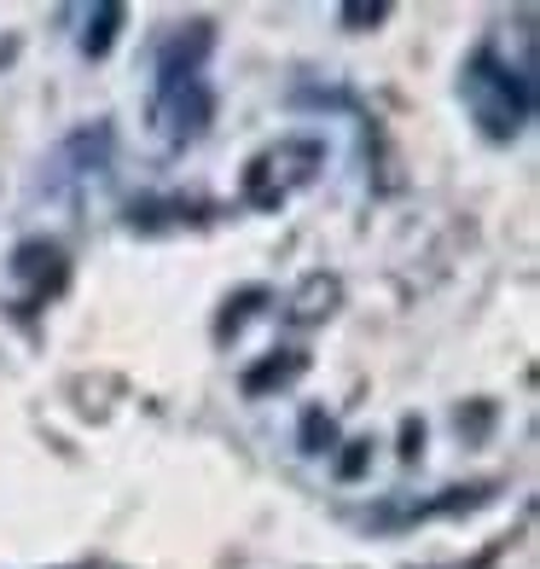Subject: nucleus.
<instances>
[{"mask_svg":"<svg viewBox=\"0 0 540 569\" xmlns=\"http://www.w3.org/2000/svg\"><path fill=\"white\" fill-rule=\"evenodd\" d=\"M343 18H349V23H378V18H383V7H349Z\"/></svg>","mask_w":540,"mask_h":569,"instance_id":"nucleus-10","label":"nucleus"},{"mask_svg":"<svg viewBox=\"0 0 540 569\" xmlns=\"http://www.w3.org/2000/svg\"><path fill=\"white\" fill-rule=\"evenodd\" d=\"M12 273L30 279V302H41L47 291H59V284H64V250L59 244H18Z\"/></svg>","mask_w":540,"mask_h":569,"instance_id":"nucleus-4","label":"nucleus"},{"mask_svg":"<svg viewBox=\"0 0 540 569\" xmlns=\"http://www.w3.org/2000/svg\"><path fill=\"white\" fill-rule=\"evenodd\" d=\"M158 122L169 140H198L203 122H210V93H203L198 76H180V82L158 88Z\"/></svg>","mask_w":540,"mask_h":569,"instance_id":"nucleus-3","label":"nucleus"},{"mask_svg":"<svg viewBox=\"0 0 540 569\" xmlns=\"http://www.w3.org/2000/svg\"><path fill=\"white\" fill-rule=\"evenodd\" d=\"M297 372H302V355H291V360H268L262 372H250V378H244V390H250V396H262L268 383H286V378H297Z\"/></svg>","mask_w":540,"mask_h":569,"instance_id":"nucleus-8","label":"nucleus"},{"mask_svg":"<svg viewBox=\"0 0 540 569\" xmlns=\"http://www.w3.org/2000/svg\"><path fill=\"white\" fill-rule=\"evenodd\" d=\"M320 163H326V146L320 140H279L273 151H262V158L250 163L244 198L256 203V210H273V203H286L297 187H308Z\"/></svg>","mask_w":540,"mask_h":569,"instance_id":"nucleus-2","label":"nucleus"},{"mask_svg":"<svg viewBox=\"0 0 540 569\" xmlns=\"http://www.w3.org/2000/svg\"><path fill=\"white\" fill-rule=\"evenodd\" d=\"M331 442H338V425H331L326 412L314 407V412L302 419V448H308V453H331Z\"/></svg>","mask_w":540,"mask_h":569,"instance_id":"nucleus-7","label":"nucleus"},{"mask_svg":"<svg viewBox=\"0 0 540 569\" xmlns=\"http://www.w3.org/2000/svg\"><path fill=\"white\" fill-rule=\"evenodd\" d=\"M349 448H354V453L343 459V477H360V471H367V448H372V442H349Z\"/></svg>","mask_w":540,"mask_h":569,"instance_id":"nucleus-9","label":"nucleus"},{"mask_svg":"<svg viewBox=\"0 0 540 569\" xmlns=\"http://www.w3.org/2000/svg\"><path fill=\"white\" fill-rule=\"evenodd\" d=\"M338 297H343V291H338V279H331V273H308V279H302V291L291 297V320L314 326V320L331 315V302H338Z\"/></svg>","mask_w":540,"mask_h":569,"instance_id":"nucleus-5","label":"nucleus"},{"mask_svg":"<svg viewBox=\"0 0 540 569\" xmlns=\"http://www.w3.org/2000/svg\"><path fill=\"white\" fill-rule=\"evenodd\" d=\"M122 18H128L122 7H99L93 23H88V36H82V53L106 59V53H111V41H117V23H122Z\"/></svg>","mask_w":540,"mask_h":569,"instance_id":"nucleus-6","label":"nucleus"},{"mask_svg":"<svg viewBox=\"0 0 540 569\" xmlns=\"http://www.w3.org/2000/svg\"><path fill=\"white\" fill-rule=\"evenodd\" d=\"M459 99H466V111L477 117V128L488 140H518L523 122L534 111V88L523 70H511L494 47H482V53L466 59V76H459Z\"/></svg>","mask_w":540,"mask_h":569,"instance_id":"nucleus-1","label":"nucleus"}]
</instances>
